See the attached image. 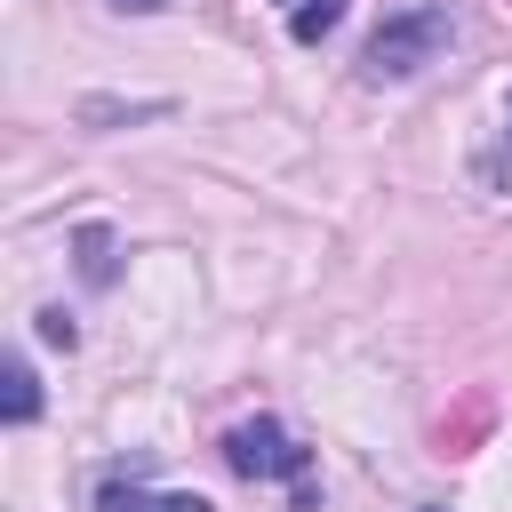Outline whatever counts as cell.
I'll return each mask as SVG.
<instances>
[{"mask_svg":"<svg viewBox=\"0 0 512 512\" xmlns=\"http://www.w3.org/2000/svg\"><path fill=\"white\" fill-rule=\"evenodd\" d=\"M488 424H496V400H488V392H464L456 408H440V424H432V448H440V456H472Z\"/></svg>","mask_w":512,"mask_h":512,"instance_id":"3","label":"cell"},{"mask_svg":"<svg viewBox=\"0 0 512 512\" xmlns=\"http://www.w3.org/2000/svg\"><path fill=\"white\" fill-rule=\"evenodd\" d=\"M344 8H352V0H280V16H288V40H296V48H320V40L344 24Z\"/></svg>","mask_w":512,"mask_h":512,"instance_id":"5","label":"cell"},{"mask_svg":"<svg viewBox=\"0 0 512 512\" xmlns=\"http://www.w3.org/2000/svg\"><path fill=\"white\" fill-rule=\"evenodd\" d=\"M0 416H8V424H32V416H40V376H32V360H8V368H0Z\"/></svg>","mask_w":512,"mask_h":512,"instance_id":"6","label":"cell"},{"mask_svg":"<svg viewBox=\"0 0 512 512\" xmlns=\"http://www.w3.org/2000/svg\"><path fill=\"white\" fill-rule=\"evenodd\" d=\"M96 512H216V504H208V496H160V488H144V480L104 472V480H96Z\"/></svg>","mask_w":512,"mask_h":512,"instance_id":"4","label":"cell"},{"mask_svg":"<svg viewBox=\"0 0 512 512\" xmlns=\"http://www.w3.org/2000/svg\"><path fill=\"white\" fill-rule=\"evenodd\" d=\"M424 512H440V504H424Z\"/></svg>","mask_w":512,"mask_h":512,"instance_id":"11","label":"cell"},{"mask_svg":"<svg viewBox=\"0 0 512 512\" xmlns=\"http://www.w3.org/2000/svg\"><path fill=\"white\" fill-rule=\"evenodd\" d=\"M40 336H48V344H64V352H72V336H80V328H72V320H64V312H40Z\"/></svg>","mask_w":512,"mask_h":512,"instance_id":"8","label":"cell"},{"mask_svg":"<svg viewBox=\"0 0 512 512\" xmlns=\"http://www.w3.org/2000/svg\"><path fill=\"white\" fill-rule=\"evenodd\" d=\"M112 8H160V0H112Z\"/></svg>","mask_w":512,"mask_h":512,"instance_id":"9","label":"cell"},{"mask_svg":"<svg viewBox=\"0 0 512 512\" xmlns=\"http://www.w3.org/2000/svg\"><path fill=\"white\" fill-rule=\"evenodd\" d=\"M448 40H456V16H448L440 0H416V8H400V16L376 24V40L360 48V80H368V88H392V80L424 72Z\"/></svg>","mask_w":512,"mask_h":512,"instance_id":"2","label":"cell"},{"mask_svg":"<svg viewBox=\"0 0 512 512\" xmlns=\"http://www.w3.org/2000/svg\"><path fill=\"white\" fill-rule=\"evenodd\" d=\"M504 136H512V96H504Z\"/></svg>","mask_w":512,"mask_h":512,"instance_id":"10","label":"cell"},{"mask_svg":"<svg viewBox=\"0 0 512 512\" xmlns=\"http://www.w3.org/2000/svg\"><path fill=\"white\" fill-rule=\"evenodd\" d=\"M224 464H232L240 480H256V488H264V480H280L296 512H320V488H312V448H304L288 424H272V416L232 424V432H224Z\"/></svg>","mask_w":512,"mask_h":512,"instance_id":"1","label":"cell"},{"mask_svg":"<svg viewBox=\"0 0 512 512\" xmlns=\"http://www.w3.org/2000/svg\"><path fill=\"white\" fill-rule=\"evenodd\" d=\"M72 248H80V280H88V288H112V272H120V264H112V232H104V224H80Z\"/></svg>","mask_w":512,"mask_h":512,"instance_id":"7","label":"cell"}]
</instances>
